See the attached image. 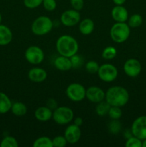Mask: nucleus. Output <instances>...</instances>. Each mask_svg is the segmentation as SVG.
Listing matches in <instances>:
<instances>
[{
  "instance_id": "f257e3e1",
  "label": "nucleus",
  "mask_w": 146,
  "mask_h": 147,
  "mask_svg": "<svg viewBox=\"0 0 146 147\" xmlns=\"http://www.w3.org/2000/svg\"><path fill=\"white\" fill-rule=\"evenodd\" d=\"M130 96L127 89L122 86L110 87L105 93L104 100L111 106L123 107L128 102Z\"/></svg>"
},
{
  "instance_id": "f03ea898",
  "label": "nucleus",
  "mask_w": 146,
  "mask_h": 147,
  "mask_svg": "<svg viewBox=\"0 0 146 147\" xmlns=\"http://www.w3.org/2000/svg\"><path fill=\"white\" fill-rule=\"evenodd\" d=\"M56 48L60 55L70 57L77 54L79 50V45L72 36L64 34L57 39Z\"/></svg>"
},
{
  "instance_id": "7ed1b4c3",
  "label": "nucleus",
  "mask_w": 146,
  "mask_h": 147,
  "mask_svg": "<svg viewBox=\"0 0 146 147\" xmlns=\"http://www.w3.org/2000/svg\"><path fill=\"white\" fill-rule=\"evenodd\" d=\"M110 34L113 42L123 43L130 37V27L125 22H116L112 26Z\"/></svg>"
},
{
  "instance_id": "20e7f679",
  "label": "nucleus",
  "mask_w": 146,
  "mask_h": 147,
  "mask_svg": "<svg viewBox=\"0 0 146 147\" xmlns=\"http://www.w3.org/2000/svg\"><path fill=\"white\" fill-rule=\"evenodd\" d=\"M53 28V22L47 16H40L34 20L31 24V30L33 34L42 36L48 34Z\"/></svg>"
},
{
  "instance_id": "39448f33",
  "label": "nucleus",
  "mask_w": 146,
  "mask_h": 147,
  "mask_svg": "<svg viewBox=\"0 0 146 147\" xmlns=\"http://www.w3.org/2000/svg\"><path fill=\"white\" fill-rule=\"evenodd\" d=\"M52 119L59 125L67 124L73 121L74 112L67 106H57L52 113Z\"/></svg>"
},
{
  "instance_id": "423d86ee",
  "label": "nucleus",
  "mask_w": 146,
  "mask_h": 147,
  "mask_svg": "<svg viewBox=\"0 0 146 147\" xmlns=\"http://www.w3.org/2000/svg\"><path fill=\"white\" fill-rule=\"evenodd\" d=\"M66 95L72 101L80 102L86 98V89L80 83H73L67 86Z\"/></svg>"
},
{
  "instance_id": "0eeeda50",
  "label": "nucleus",
  "mask_w": 146,
  "mask_h": 147,
  "mask_svg": "<svg viewBox=\"0 0 146 147\" xmlns=\"http://www.w3.org/2000/svg\"><path fill=\"white\" fill-rule=\"evenodd\" d=\"M97 74L100 80L110 83L117 78L118 72L115 66L110 63H105L100 65Z\"/></svg>"
},
{
  "instance_id": "6e6552de",
  "label": "nucleus",
  "mask_w": 146,
  "mask_h": 147,
  "mask_svg": "<svg viewBox=\"0 0 146 147\" xmlns=\"http://www.w3.org/2000/svg\"><path fill=\"white\" fill-rule=\"evenodd\" d=\"M24 56L28 63L32 65H39L43 62L44 59V53L38 46L32 45L26 50Z\"/></svg>"
},
{
  "instance_id": "1a4fd4ad",
  "label": "nucleus",
  "mask_w": 146,
  "mask_h": 147,
  "mask_svg": "<svg viewBox=\"0 0 146 147\" xmlns=\"http://www.w3.org/2000/svg\"><path fill=\"white\" fill-rule=\"evenodd\" d=\"M131 131L133 136L141 140L146 139V116L137 117L133 121L131 126Z\"/></svg>"
},
{
  "instance_id": "9d476101",
  "label": "nucleus",
  "mask_w": 146,
  "mask_h": 147,
  "mask_svg": "<svg viewBox=\"0 0 146 147\" xmlns=\"http://www.w3.org/2000/svg\"><path fill=\"white\" fill-rule=\"evenodd\" d=\"M60 21L66 27H73L80 22V14L74 9L67 10L62 14Z\"/></svg>"
},
{
  "instance_id": "9b49d317",
  "label": "nucleus",
  "mask_w": 146,
  "mask_h": 147,
  "mask_svg": "<svg viewBox=\"0 0 146 147\" xmlns=\"http://www.w3.org/2000/svg\"><path fill=\"white\" fill-rule=\"evenodd\" d=\"M123 70L127 76L135 78L140 75L142 70V65L137 59L130 58L125 61L123 65Z\"/></svg>"
},
{
  "instance_id": "f8f14e48",
  "label": "nucleus",
  "mask_w": 146,
  "mask_h": 147,
  "mask_svg": "<svg viewBox=\"0 0 146 147\" xmlns=\"http://www.w3.org/2000/svg\"><path fill=\"white\" fill-rule=\"evenodd\" d=\"M86 98L90 102L98 103L105 99V93L97 86H91L86 89Z\"/></svg>"
},
{
  "instance_id": "ddd939ff",
  "label": "nucleus",
  "mask_w": 146,
  "mask_h": 147,
  "mask_svg": "<svg viewBox=\"0 0 146 147\" xmlns=\"http://www.w3.org/2000/svg\"><path fill=\"white\" fill-rule=\"evenodd\" d=\"M64 137L67 139V143L74 144L77 143L81 137V130L80 126L75 124L69 125L64 131Z\"/></svg>"
},
{
  "instance_id": "4468645a",
  "label": "nucleus",
  "mask_w": 146,
  "mask_h": 147,
  "mask_svg": "<svg viewBox=\"0 0 146 147\" xmlns=\"http://www.w3.org/2000/svg\"><path fill=\"white\" fill-rule=\"evenodd\" d=\"M111 16L116 22H125L128 19V11L123 5H116L112 9Z\"/></svg>"
},
{
  "instance_id": "2eb2a0df",
  "label": "nucleus",
  "mask_w": 146,
  "mask_h": 147,
  "mask_svg": "<svg viewBox=\"0 0 146 147\" xmlns=\"http://www.w3.org/2000/svg\"><path fill=\"white\" fill-rule=\"evenodd\" d=\"M28 77L30 80L34 83H41L46 80L47 73L45 70L41 67H33L28 73Z\"/></svg>"
},
{
  "instance_id": "dca6fc26",
  "label": "nucleus",
  "mask_w": 146,
  "mask_h": 147,
  "mask_svg": "<svg viewBox=\"0 0 146 147\" xmlns=\"http://www.w3.org/2000/svg\"><path fill=\"white\" fill-rule=\"evenodd\" d=\"M52 113L51 109H49L47 106H40L36 109L34 116L37 120L45 122L48 121L52 118Z\"/></svg>"
},
{
  "instance_id": "f3484780",
  "label": "nucleus",
  "mask_w": 146,
  "mask_h": 147,
  "mask_svg": "<svg viewBox=\"0 0 146 147\" xmlns=\"http://www.w3.org/2000/svg\"><path fill=\"white\" fill-rule=\"evenodd\" d=\"M54 67L61 71H67L72 68L70 58L65 56L60 55L55 59L54 62Z\"/></svg>"
},
{
  "instance_id": "a211bd4d",
  "label": "nucleus",
  "mask_w": 146,
  "mask_h": 147,
  "mask_svg": "<svg viewBox=\"0 0 146 147\" xmlns=\"http://www.w3.org/2000/svg\"><path fill=\"white\" fill-rule=\"evenodd\" d=\"M13 34L7 26L0 24V45H7L12 40Z\"/></svg>"
},
{
  "instance_id": "6ab92c4d",
  "label": "nucleus",
  "mask_w": 146,
  "mask_h": 147,
  "mask_svg": "<svg viewBox=\"0 0 146 147\" xmlns=\"http://www.w3.org/2000/svg\"><path fill=\"white\" fill-rule=\"evenodd\" d=\"M94 29V23L92 20L90 18H86L80 22L79 24V30L81 34L84 35H89L93 32Z\"/></svg>"
},
{
  "instance_id": "aec40b11",
  "label": "nucleus",
  "mask_w": 146,
  "mask_h": 147,
  "mask_svg": "<svg viewBox=\"0 0 146 147\" xmlns=\"http://www.w3.org/2000/svg\"><path fill=\"white\" fill-rule=\"evenodd\" d=\"M12 103L9 98L4 93L0 92V113L4 114L11 110Z\"/></svg>"
},
{
  "instance_id": "412c9836",
  "label": "nucleus",
  "mask_w": 146,
  "mask_h": 147,
  "mask_svg": "<svg viewBox=\"0 0 146 147\" xmlns=\"http://www.w3.org/2000/svg\"><path fill=\"white\" fill-rule=\"evenodd\" d=\"M11 111L14 115L17 116H23L27 113V107L21 102H16L12 103Z\"/></svg>"
},
{
  "instance_id": "4be33fe9",
  "label": "nucleus",
  "mask_w": 146,
  "mask_h": 147,
  "mask_svg": "<svg viewBox=\"0 0 146 147\" xmlns=\"http://www.w3.org/2000/svg\"><path fill=\"white\" fill-rule=\"evenodd\" d=\"M110 105L107 103V101H102L100 102L97 103V106H96L95 111L97 114L100 116H104L108 114L109 110L110 109Z\"/></svg>"
},
{
  "instance_id": "5701e85b",
  "label": "nucleus",
  "mask_w": 146,
  "mask_h": 147,
  "mask_svg": "<svg viewBox=\"0 0 146 147\" xmlns=\"http://www.w3.org/2000/svg\"><path fill=\"white\" fill-rule=\"evenodd\" d=\"M127 24L130 28H136L140 27L143 23V17L139 14H134L127 19Z\"/></svg>"
},
{
  "instance_id": "b1692460",
  "label": "nucleus",
  "mask_w": 146,
  "mask_h": 147,
  "mask_svg": "<svg viewBox=\"0 0 146 147\" xmlns=\"http://www.w3.org/2000/svg\"><path fill=\"white\" fill-rule=\"evenodd\" d=\"M34 147H53L52 139L47 136H41L34 141Z\"/></svg>"
},
{
  "instance_id": "393cba45",
  "label": "nucleus",
  "mask_w": 146,
  "mask_h": 147,
  "mask_svg": "<svg viewBox=\"0 0 146 147\" xmlns=\"http://www.w3.org/2000/svg\"><path fill=\"white\" fill-rule=\"evenodd\" d=\"M117 55V50L113 46H107L103 50L102 57L105 60H112Z\"/></svg>"
},
{
  "instance_id": "a878e982",
  "label": "nucleus",
  "mask_w": 146,
  "mask_h": 147,
  "mask_svg": "<svg viewBox=\"0 0 146 147\" xmlns=\"http://www.w3.org/2000/svg\"><path fill=\"white\" fill-rule=\"evenodd\" d=\"M1 147H18L19 144L17 139L13 136H6L0 144Z\"/></svg>"
},
{
  "instance_id": "bb28decb",
  "label": "nucleus",
  "mask_w": 146,
  "mask_h": 147,
  "mask_svg": "<svg viewBox=\"0 0 146 147\" xmlns=\"http://www.w3.org/2000/svg\"><path fill=\"white\" fill-rule=\"evenodd\" d=\"M108 116L113 120H119L122 116V110L118 106H110Z\"/></svg>"
},
{
  "instance_id": "cd10ccee",
  "label": "nucleus",
  "mask_w": 146,
  "mask_h": 147,
  "mask_svg": "<svg viewBox=\"0 0 146 147\" xmlns=\"http://www.w3.org/2000/svg\"><path fill=\"white\" fill-rule=\"evenodd\" d=\"M122 129L121 123L118 120H113L112 119L111 121L109 123L108 125V129L109 131L113 134H116L119 133Z\"/></svg>"
},
{
  "instance_id": "c85d7f7f",
  "label": "nucleus",
  "mask_w": 146,
  "mask_h": 147,
  "mask_svg": "<svg viewBox=\"0 0 146 147\" xmlns=\"http://www.w3.org/2000/svg\"><path fill=\"white\" fill-rule=\"evenodd\" d=\"M99 67H100V65L94 60L88 61L85 65L86 70H87V73H90V74H95V73H97V72L99 70Z\"/></svg>"
},
{
  "instance_id": "c756f323",
  "label": "nucleus",
  "mask_w": 146,
  "mask_h": 147,
  "mask_svg": "<svg viewBox=\"0 0 146 147\" xmlns=\"http://www.w3.org/2000/svg\"><path fill=\"white\" fill-rule=\"evenodd\" d=\"M126 147H142V140L135 136L127 139L125 142Z\"/></svg>"
},
{
  "instance_id": "7c9ffc66",
  "label": "nucleus",
  "mask_w": 146,
  "mask_h": 147,
  "mask_svg": "<svg viewBox=\"0 0 146 147\" xmlns=\"http://www.w3.org/2000/svg\"><path fill=\"white\" fill-rule=\"evenodd\" d=\"M53 146L55 147H64L67 145V142L65 137L62 136H57L52 139Z\"/></svg>"
},
{
  "instance_id": "2f4dec72",
  "label": "nucleus",
  "mask_w": 146,
  "mask_h": 147,
  "mask_svg": "<svg viewBox=\"0 0 146 147\" xmlns=\"http://www.w3.org/2000/svg\"><path fill=\"white\" fill-rule=\"evenodd\" d=\"M47 11H53L57 7L56 0H43L42 4Z\"/></svg>"
},
{
  "instance_id": "473e14b6",
  "label": "nucleus",
  "mask_w": 146,
  "mask_h": 147,
  "mask_svg": "<svg viewBox=\"0 0 146 147\" xmlns=\"http://www.w3.org/2000/svg\"><path fill=\"white\" fill-rule=\"evenodd\" d=\"M43 0H24V4L28 9H35L42 4Z\"/></svg>"
},
{
  "instance_id": "72a5a7b5",
  "label": "nucleus",
  "mask_w": 146,
  "mask_h": 147,
  "mask_svg": "<svg viewBox=\"0 0 146 147\" xmlns=\"http://www.w3.org/2000/svg\"><path fill=\"white\" fill-rule=\"evenodd\" d=\"M70 60H71L72 68H78V67H81L82 65V59L78 55H74L72 57H70Z\"/></svg>"
},
{
  "instance_id": "f704fd0d",
  "label": "nucleus",
  "mask_w": 146,
  "mask_h": 147,
  "mask_svg": "<svg viewBox=\"0 0 146 147\" xmlns=\"http://www.w3.org/2000/svg\"><path fill=\"white\" fill-rule=\"evenodd\" d=\"M72 7L77 11H81L84 5V0H70Z\"/></svg>"
},
{
  "instance_id": "c9c22d12",
  "label": "nucleus",
  "mask_w": 146,
  "mask_h": 147,
  "mask_svg": "<svg viewBox=\"0 0 146 147\" xmlns=\"http://www.w3.org/2000/svg\"><path fill=\"white\" fill-rule=\"evenodd\" d=\"M47 106L51 110H54L56 108H57V103L56 100L54 98H50L47 101Z\"/></svg>"
},
{
  "instance_id": "e433bc0d",
  "label": "nucleus",
  "mask_w": 146,
  "mask_h": 147,
  "mask_svg": "<svg viewBox=\"0 0 146 147\" xmlns=\"http://www.w3.org/2000/svg\"><path fill=\"white\" fill-rule=\"evenodd\" d=\"M83 123V119L81 117H77L74 119V124L77 125L78 126H81Z\"/></svg>"
},
{
  "instance_id": "4c0bfd02",
  "label": "nucleus",
  "mask_w": 146,
  "mask_h": 147,
  "mask_svg": "<svg viewBox=\"0 0 146 147\" xmlns=\"http://www.w3.org/2000/svg\"><path fill=\"white\" fill-rule=\"evenodd\" d=\"M115 5H123L125 3L126 0H113Z\"/></svg>"
},
{
  "instance_id": "58836bf2",
  "label": "nucleus",
  "mask_w": 146,
  "mask_h": 147,
  "mask_svg": "<svg viewBox=\"0 0 146 147\" xmlns=\"http://www.w3.org/2000/svg\"><path fill=\"white\" fill-rule=\"evenodd\" d=\"M142 146L146 147V139L143 140V142H142Z\"/></svg>"
},
{
  "instance_id": "ea45409f",
  "label": "nucleus",
  "mask_w": 146,
  "mask_h": 147,
  "mask_svg": "<svg viewBox=\"0 0 146 147\" xmlns=\"http://www.w3.org/2000/svg\"><path fill=\"white\" fill-rule=\"evenodd\" d=\"M1 13H0V23H1Z\"/></svg>"
}]
</instances>
